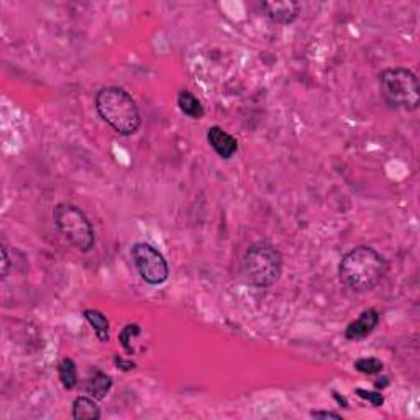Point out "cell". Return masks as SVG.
Instances as JSON below:
<instances>
[{
    "label": "cell",
    "instance_id": "ba28073f",
    "mask_svg": "<svg viewBox=\"0 0 420 420\" xmlns=\"http://www.w3.org/2000/svg\"><path fill=\"white\" fill-rule=\"evenodd\" d=\"M262 10L266 12V17L271 22L280 25H289L299 17L301 13V5L292 0H280V2H262Z\"/></svg>",
    "mask_w": 420,
    "mask_h": 420
},
{
    "label": "cell",
    "instance_id": "3957f363",
    "mask_svg": "<svg viewBox=\"0 0 420 420\" xmlns=\"http://www.w3.org/2000/svg\"><path fill=\"white\" fill-rule=\"evenodd\" d=\"M282 272V256L275 245L256 241L246 251L241 261V275L246 284L256 289L275 286Z\"/></svg>",
    "mask_w": 420,
    "mask_h": 420
},
{
    "label": "cell",
    "instance_id": "30bf717a",
    "mask_svg": "<svg viewBox=\"0 0 420 420\" xmlns=\"http://www.w3.org/2000/svg\"><path fill=\"white\" fill-rule=\"evenodd\" d=\"M110 387H112V377L107 372L99 370V368H92L89 371L86 385H84V389H86L89 396L96 399V401H102L109 394Z\"/></svg>",
    "mask_w": 420,
    "mask_h": 420
},
{
    "label": "cell",
    "instance_id": "ac0fdd59",
    "mask_svg": "<svg viewBox=\"0 0 420 420\" xmlns=\"http://www.w3.org/2000/svg\"><path fill=\"white\" fill-rule=\"evenodd\" d=\"M311 417L314 419H341L340 414L337 412H327V411H314L311 412Z\"/></svg>",
    "mask_w": 420,
    "mask_h": 420
},
{
    "label": "cell",
    "instance_id": "9c48e42d",
    "mask_svg": "<svg viewBox=\"0 0 420 420\" xmlns=\"http://www.w3.org/2000/svg\"><path fill=\"white\" fill-rule=\"evenodd\" d=\"M207 141L215 153L222 160H230L238 151V141L233 135L225 131L222 127H210L207 130Z\"/></svg>",
    "mask_w": 420,
    "mask_h": 420
},
{
    "label": "cell",
    "instance_id": "5b68a950",
    "mask_svg": "<svg viewBox=\"0 0 420 420\" xmlns=\"http://www.w3.org/2000/svg\"><path fill=\"white\" fill-rule=\"evenodd\" d=\"M57 232L82 253H87L96 245V232L91 220L84 214L82 209L72 206L70 202H61L52 212Z\"/></svg>",
    "mask_w": 420,
    "mask_h": 420
},
{
    "label": "cell",
    "instance_id": "2e32d148",
    "mask_svg": "<svg viewBox=\"0 0 420 420\" xmlns=\"http://www.w3.org/2000/svg\"><path fill=\"white\" fill-rule=\"evenodd\" d=\"M140 327L136 324H131V325H127V327H125L123 330H122V333H120V341H122V346L125 348V351H127L128 355H131L133 353V350H131V346H130V341H131V337H138L140 335Z\"/></svg>",
    "mask_w": 420,
    "mask_h": 420
},
{
    "label": "cell",
    "instance_id": "4fadbf2b",
    "mask_svg": "<svg viewBox=\"0 0 420 420\" xmlns=\"http://www.w3.org/2000/svg\"><path fill=\"white\" fill-rule=\"evenodd\" d=\"M177 107L184 115H187L192 120H201L204 117V105L189 91H181L177 94Z\"/></svg>",
    "mask_w": 420,
    "mask_h": 420
},
{
    "label": "cell",
    "instance_id": "6da1fadb",
    "mask_svg": "<svg viewBox=\"0 0 420 420\" xmlns=\"http://www.w3.org/2000/svg\"><path fill=\"white\" fill-rule=\"evenodd\" d=\"M389 270L387 260L371 246H356L340 261L338 275L345 287L353 292H368L385 280Z\"/></svg>",
    "mask_w": 420,
    "mask_h": 420
},
{
    "label": "cell",
    "instance_id": "8fae6325",
    "mask_svg": "<svg viewBox=\"0 0 420 420\" xmlns=\"http://www.w3.org/2000/svg\"><path fill=\"white\" fill-rule=\"evenodd\" d=\"M102 417L97 401L89 396H79L72 402V419L76 420H99Z\"/></svg>",
    "mask_w": 420,
    "mask_h": 420
},
{
    "label": "cell",
    "instance_id": "277c9868",
    "mask_svg": "<svg viewBox=\"0 0 420 420\" xmlns=\"http://www.w3.org/2000/svg\"><path fill=\"white\" fill-rule=\"evenodd\" d=\"M380 91L387 105L401 110H416L420 102L419 79L407 67H389L380 74Z\"/></svg>",
    "mask_w": 420,
    "mask_h": 420
},
{
    "label": "cell",
    "instance_id": "9a60e30c",
    "mask_svg": "<svg viewBox=\"0 0 420 420\" xmlns=\"http://www.w3.org/2000/svg\"><path fill=\"white\" fill-rule=\"evenodd\" d=\"M355 370L363 375H377L382 371V361L377 358H360L355 361Z\"/></svg>",
    "mask_w": 420,
    "mask_h": 420
},
{
    "label": "cell",
    "instance_id": "7a4b0ae2",
    "mask_svg": "<svg viewBox=\"0 0 420 420\" xmlns=\"http://www.w3.org/2000/svg\"><path fill=\"white\" fill-rule=\"evenodd\" d=\"M96 110L105 123L122 136L141 127V115L131 94L120 86H105L96 96Z\"/></svg>",
    "mask_w": 420,
    "mask_h": 420
},
{
    "label": "cell",
    "instance_id": "d6986e66",
    "mask_svg": "<svg viewBox=\"0 0 420 420\" xmlns=\"http://www.w3.org/2000/svg\"><path fill=\"white\" fill-rule=\"evenodd\" d=\"M9 255H7V248H2V280H5L9 275Z\"/></svg>",
    "mask_w": 420,
    "mask_h": 420
},
{
    "label": "cell",
    "instance_id": "52a82bcc",
    "mask_svg": "<svg viewBox=\"0 0 420 420\" xmlns=\"http://www.w3.org/2000/svg\"><path fill=\"white\" fill-rule=\"evenodd\" d=\"M380 324V314L376 309H366L360 314V317L353 320L348 327L345 328V338L350 341L365 340L368 335L375 332V328Z\"/></svg>",
    "mask_w": 420,
    "mask_h": 420
},
{
    "label": "cell",
    "instance_id": "ffe728a7",
    "mask_svg": "<svg viewBox=\"0 0 420 420\" xmlns=\"http://www.w3.org/2000/svg\"><path fill=\"white\" fill-rule=\"evenodd\" d=\"M115 363H117L118 366H122L123 371H130V370H133V368H135L133 363H125V361L120 358V356H115Z\"/></svg>",
    "mask_w": 420,
    "mask_h": 420
},
{
    "label": "cell",
    "instance_id": "5bb4252c",
    "mask_svg": "<svg viewBox=\"0 0 420 420\" xmlns=\"http://www.w3.org/2000/svg\"><path fill=\"white\" fill-rule=\"evenodd\" d=\"M57 377L65 389L72 391L77 386V366L74 360L62 358L57 365Z\"/></svg>",
    "mask_w": 420,
    "mask_h": 420
},
{
    "label": "cell",
    "instance_id": "8992f818",
    "mask_svg": "<svg viewBox=\"0 0 420 420\" xmlns=\"http://www.w3.org/2000/svg\"><path fill=\"white\" fill-rule=\"evenodd\" d=\"M133 265L141 276V280L151 286L165 284L170 277V266L160 250L150 243H135L130 250Z\"/></svg>",
    "mask_w": 420,
    "mask_h": 420
},
{
    "label": "cell",
    "instance_id": "e0dca14e",
    "mask_svg": "<svg viewBox=\"0 0 420 420\" xmlns=\"http://www.w3.org/2000/svg\"><path fill=\"white\" fill-rule=\"evenodd\" d=\"M356 394H358L361 399H365V401L371 402L375 407H380L382 406V402H385V397H382V394L380 392H368L365 389H356Z\"/></svg>",
    "mask_w": 420,
    "mask_h": 420
},
{
    "label": "cell",
    "instance_id": "7c38bea8",
    "mask_svg": "<svg viewBox=\"0 0 420 420\" xmlns=\"http://www.w3.org/2000/svg\"><path fill=\"white\" fill-rule=\"evenodd\" d=\"M84 319H86V322L92 327L94 333H96L99 341L107 343V341L110 340L109 319L105 317L101 311H96V309H87V311H84Z\"/></svg>",
    "mask_w": 420,
    "mask_h": 420
}]
</instances>
